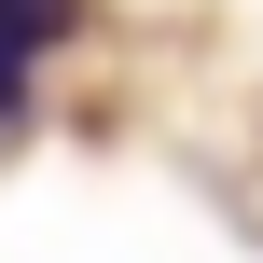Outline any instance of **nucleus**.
Masks as SVG:
<instances>
[{
    "label": "nucleus",
    "instance_id": "nucleus-1",
    "mask_svg": "<svg viewBox=\"0 0 263 263\" xmlns=\"http://www.w3.org/2000/svg\"><path fill=\"white\" fill-rule=\"evenodd\" d=\"M69 28H83V0H0V125L28 111V69H42Z\"/></svg>",
    "mask_w": 263,
    "mask_h": 263
}]
</instances>
